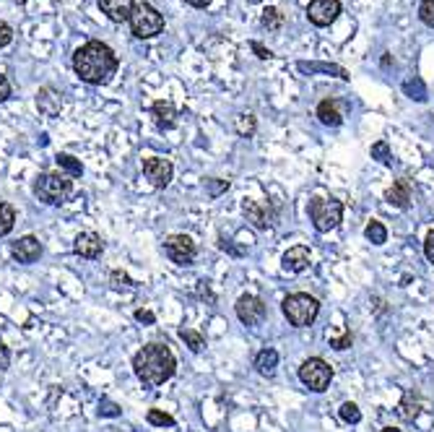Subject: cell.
<instances>
[{"instance_id":"obj_1","label":"cell","mask_w":434,"mask_h":432,"mask_svg":"<svg viewBox=\"0 0 434 432\" xmlns=\"http://www.w3.org/2000/svg\"><path fill=\"white\" fill-rule=\"evenodd\" d=\"M73 70H76V76L83 84L102 86V84H107L115 76V70H118V55L112 52L109 45L91 40L76 49V55H73Z\"/></svg>"},{"instance_id":"obj_2","label":"cell","mask_w":434,"mask_h":432,"mask_svg":"<svg viewBox=\"0 0 434 432\" xmlns=\"http://www.w3.org/2000/svg\"><path fill=\"white\" fill-rule=\"evenodd\" d=\"M133 370L146 385H161L177 370V360L167 344H146L133 357Z\"/></svg>"},{"instance_id":"obj_3","label":"cell","mask_w":434,"mask_h":432,"mask_svg":"<svg viewBox=\"0 0 434 432\" xmlns=\"http://www.w3.org/2000/svg\"><path fill=\"white\" fill-rule=\"evenodd\" d=\"M70 193H73V183L63 172H42L34 180V196L40 198L42 203H47V206H63V203H68Z\"/></svg>"},{"instance_id":"obj_4","label":"cell","mask_w":434,"mask_h":432,"mask_svg":"<svg viewBox=\"0 0 434 432\" xmlns=\"http://www.w3.org/2000/svg\"><path fill=\"white\" fill-rule=\"evenodd\" d=\"M281 310H284L287 321L294 328H307V325L315 323L317 313H320V302L307 292H294V295H289L284 300Z\"/></svg>"},{"instance_id":"obj_5","label":"cell","mask_w":434,"mask_h":432,"mask_svg":"<svg viewBox=\"0 0 434 432\" xmlns=\"http://www.w3.org/2000/svg\"><path fill=\"white\" fill-rule=\"evenodd\" d=\"M161 29H164V16L151 3L136 6L133 16H130V31L138 40H154L156 34H161Z\"/></svg>"},{"instance_id":"obj_6","label":"cell","mask_w":434,"mask_h":432,"mask_svg":"<svg viewBox=\"0 0 434 432\" xmlns=\"http://www.w3.org/2000/svg\"><path fill=\"white\" fill-rule=\"evenodd\" d=\"M310 219L317 232H330L344 219V203L333 201V198H315V201H310Z\"/></svg>"},{"instance_id":"obj_7","label":"cell","mask_w":434,"mask_h":432,"mask_svg":"<svg viewBox=\"0 0 434 432\" xmlns=\"http://www.w3.org/2000/svg\"><path fill=\"white\" fill-rule=\"evenodd\" d=\"M299 380H302L310 391L323 393V391H328V385L333 380V367H330L326 360H320V357H310V360H305L302 367H299Z\"/></svg>"},{"instance_id":"obj_8","label":"cell","mask_w":434,"mask_h":432,"mask_svg":"<svg viewBox=\"0 0 434 432\" xmlns=\"http://www.w3.org/2000/svg\"><path fill=\"white\" fill-rule=\"evenodd\" d=\"M164 253L172 263L177 265H190L198 256V247L193 242V237L188 235H169L167 242H164Z\"/></svg>"},{"instance_id":"obj_9","label":"cell","mask_w":434,"mask_h":432,"mask_svg":"<svg viewBox=\"0 0 434 432\" xmlns=\"http://www.w3.org/2000/svg\"><path fill=\"white\" fill-rule=\"evenodd\" d=\"M234 310H237V318L245 325H260L268 315L266 302L255 295H242L234 304Z\"/></svg>"},{"instance_id":"obj_10","label":"cell","mask_w":434,"mask_h":432,"mask_svg":"<svg viewBox=\"0 0 434 432\" xmlns=\"http://www.w3.org/2000/svg\"><path fill=\"white\" fill-rule=\"evenodd\" d=\"M341 16V0H310L307 19L315 26H330Z\"/></svg>"},{"instance_id":"obj_11","label":"cell","mask_w":434,"mask_h":432,"mask_svg":"<svg viewBox=\"0 0 434 432\" xmlns=\"http://www.w3.org/2000/svg\"><path fill=\"white\" fill-rule=\"evenodd\" d=\"M172 172H175V167H172L169 159L151 157L143 162V175L154 187H167L172 183Z\"/></svg>"},{"instance_id":"obj_12","label":"cell","mask_w":434,"mask_h":432,"mask_svg":"<svg viewBox=\"0 0 434 432\" xmlns=\"http://www.w3.org/2000/svg\"><path fill=\"white\" fill-rule=\"evenodd\" d=\"M10 256L16 258L19 263L29 265V263H34V261H40V256H42V242L34 235L21 237V240H16V242L10 245Z\"/></svg>"},{"instance_id":"obj_13","label":"cell","mask_w":434,"mask_h":432,"mask_svg":"<svg viewBox=\"0 0 434 432\" xmlns=\"http://www.w3.org/2000/svg\"><path fill=\"white\" fill-rule=\"evenodd\" d=\"M242 211H245L247 222H252L255 229H268L276 219V211L271 208V203H257V201H245L242 203Z\"/></svg>"},{"instance_id":"obj_14","label":"cell","mask_w":434,"mask_h":432,"mask_svg":"<svg viewBox=\"0 0 434 432\" xmlns=\"http://www.w3.org/2000/svg\"><path fill=\"white\" fill-rule=\"evenodd\" d=\"M99 10H102L109 21L122 24V21H130L133 10H136V3H133V0H99Z\"/></svg>"},{"instance_id":"obj_15","label":"cell","mask_w":434,"mask_h":432,"mask_svg":"<svg viewBox=\"0 0 434 432\" xmlns=\"http://www.w3.org/2000/svg\"><path fill=\"white\" fill-rule=\"evenodd\" d=\"M73 250H76V256L81 258H99L102 256V250H104V242H102V237L97 232H81L76 237V242H73Z\"/></svg>"},{"instance_id":"obj_16","label":"cell","mask_w":434,"mask_h":432,"mask_svg":"<svg viewBox=\"0 0 434 432\" xmlns=\"http://www.w3.org/2000/svg\"><path fill=\"white\" fill-rule=\"evenodd\" d=\"M281 265H284V271L289 274H302L307 265H310V247L305 245H294L289 247L284 258H281Z\"/></svg>"},{"instance_id":"obj_17","label":"cell","mask_w":434,"mask_h":432,"mask_svg":"<svg viewBox=\"0 0 434 432\" xmlns=\"http://www.w3.org/2000/svg\"><path fill=\"white\" fill-rule=\"evenodd\" d=\"M385 201L395 208H408L411 206V180H408V177L395 180L393 187L385 193Z\"/></svg>"},{"instance_id":"obj_18","label":"cell","mask_w":434,"mask_h":432,"mask_svg":"<svg viewBox=\"0 0 434 432\" xmlns=\"http://www.w3.org/2000/svg\"><path fill=\"white\" fill-rule=\"evenodd\" d=\"M37 107H40L42 115L55 118V115H60V109H63V97H60L55 88L45 86L37 91Z\"/></svg>"},{"instance_id":"obj_19","label":"cell","mask_w":434,"mask_h":432,"mask_svg":"<svg viewBox=\"0 0 434 432\" xmlns=\"http://www.w3.org/2000/svg\"><path fill=\"white\" fill-rule=\"evenodd\" d=\"M317 118H320L323 125H330V128H336V125L344 123V115H341V109H338L333 99H326V102L317 105Z\"/></svg>"},{"instance_id":"obj_20","label":"cell","mask_w":434,"mask_h":432,"mask_svg":"<svg viewBox=\"0 0 434 432\" xmlns=\"http://www.w3.org/2000/svg\"><path fill=\"white\" fill-rule=\"evenodd\" d=\"M151 112H154V118H156L159 128H172L175 120H177V109H175V105H172V102H164V99H161V102H154Z\"/></svg>"},{"instance_id":"obj_21","label":"cell","mask_w":434,"mask_h":432,"mask_svg":"<svg viewBox=\"0 0 434 432\" xmlns=\"http://www.w3.org/2000/svg\"><path fill=\"white\" fill-rule=\"evenodd\" d=\"M276 367H278V352L276 349H263V352L257 354L255 357V370L260 375H266V378H271V375L276 373Z\"/></svg>"},{"instance_id":"obj_22","label":"cell","mask_w":434,"mask_h":432,"mask_svg":"<svg viewBox=\"0 0 434 432\" xmlns=\"http://www.w3.org/2000/svg\"><path fill=\"white\" fill-rule=\"evenodd\" d=\"M364 235H367V240H369L372 245H385V242H387V229L383 226V222H377V219H372V222L367 224Z\"/></svg>"},{"instance_id":"obj_23","label":"cell","mask_w":434,"mask_h":432,"mask_svg":"<svg viewBox=\"0 0 434 432\" xmlns=\"http://www.w3.org/2000/svg\"><path fill=\"white\" fill-rule=\"evenodd\" d=\"M16 224V208L0 201V237H6Z\"/></svg>"},{"instance_id":"obj_24","label":"cell","mask_w":434,"mask_h":432,"mask_svg":"<svg viewBox=\"0 0 434 432\" xmlns=\"http://www.w3.org/2000/svg\"><path fill=\"white\" fill-rule=\"evenodd\" d=\"M55 159H58V167L68 172V177H81V175H83V164H81L76 157H70V154H58Z\"/></svg>"},{"instance_id":"obj_25","label":"cell","mask_w":434,"mask_h":432,"mask_svg":"<svg viewBox=\"0 0 434 432\" xmlns=\"http://www.w3.org/2000/svg\"><path fill=\"white\" fill-rule=\"evenodd\" d=\"M179 339L188 344L190 352H195V354L206 346V339L198 334V331H190V328H179Z\"/></svg>"},{"instance_id":"obj_26","label":"cell","mask_w":434,"mask_h":432,"mask_svg":"<svg viewBox=\"0 0 434 432\" xmlns=\"http://www.w3.org/2000/svg\"><path fill=\"white\" fill-rule=\"evenodd\" d=\"M234 128H237V133L242 138H250L252 133H255V128H257L255 115H239V118L234 120Z\"/></svg>"},{"instance_id":"obj_27","label":"cell","mask_w":434,"mask_h":432,"mask_svg":"<svg viewBox=\"0 0 434 432\" xmlns=\"http://www.w3.org/2000/svg\"><path fill=\"white\" fill-rule=\"evenodd\" d=\"M338 417H341L346 424H359V422H362V412H359V406H356V403H351V401L341 403Z\"/></svg>"},{"instance_id":"obj_28","label":"cell","mask_w":434,"mask_h":432,"mask_svg":"<svg viewBox=\"0 0 434 432\" xmlns=\"http://www.w3.org/2000/svg\"><path fill=\"white\" fill-rule=\"evenodd\" d=\"M146 419H148V424H154V427H172V424H175V417L167 412H161V409H148Z\"/></svg>"},{"instance_id":"obj_29","label":"cell","mask_w":434,"mask_h":432,"mask_svg":"<svg viewBox=\"0 0 434 432\" xmlns=\"http://www.w3.org/2000/svg\"><path fill=\"white\" fill-rule=\"evenodd\" d=\"M281 24H284V16H281V10L278 8H266L263 10V26L271 31L281 29Z\"/></svg>"},{"instance_id":"obj_30","label":"cell","mask_w":434,"mask_h":432,"mask_svg":"<svg viewBox=\"0 0 434 432\" xmlns=\"http://www.w3.org/2000/svg\"><path fill=\"white\" fill-rule=\"evenodd\" d=\"M372 159L383 162V164H390V162H393V154H390V146H387V141H377L375 146H372Z\"/></svg>"},{"instance_id":"obj_31","label":"cell","mask_w":434,"mask_h":432,"mask_svg":"<svg viewBox=\"0 0 434 432\" xmlns=\"http://www.w3.org/2000/svg\"><path fill=\"white\" fill-rule=\"evenodd\" d=\"M419 19L424 21L426 26H434V0H421V6H419Z\"/></svg>"},{"instance_id":"obj_32","label":"cell","mask_w":434,"mask_h":432,"mask_svg":"<svg viewBox=\"0 0 434 432\" xmlns=\"http://www.w3.org/2000/svg\"><path fill=\"white\" fill-rule=\"evenodd\" d=\"M109 281H112V286H115V289H133V281H130V276L122 274V271H112Z\"/></svg>"},{"instance_id":"obj_33","label":"cell","mask_w":434,"mask_h":432,"mask_svg":"<svg viewBox=\"0 0 434 432\" xmlns=\"http://www.w3.org/2000/svg\"><path fill=\"white\" fill-rule=\"evenodd\" d=\"M10 40H13V29H10V24H6V21H0V49L8 47Z\"/></svg>"},{"instance_id":"obj_34","label":"cell","mask_w":434,"mask_h":432,"mask_svg":"<svg viewBox=\"0 0 434 432\" xmlns=\"http://www.w3.org/2000/svg\"><path fill=\"white\" fill-rule=\"evenodd\" d=\"M99 412H102V417H120V406L104 399V401L99 403Z\"/></svg>"},{"instance_id":"obj_35","label":"cell","mask_w":434,"mask_h":432,"mask_svg":"<svg viewBox=\"0 0 434 432\" xmlns=\"http://www.w3.org/2000/svg\"><path fill=\"white\" fill-rule=\"evenodd\" d=\"M330 346H333V349H338V352L348 349V346H351V334L346 331V334L341 336V339H330Z\"/></svg>"},{"instance_id":"obj_36","label":"cell","mask_w":434,"mask_h":432,"mask_svg":"<svg viewBox=\"0 0 434 432\" xmlns=\"http://www.w3.org/2000/svg\"><path fill=\"white\" fill-rule=\"evenodd\" d=\"M221 190H229V180H208V193H211V196H218V193H221Z\"/></svg>"},{"instance_id":"obj_37","label":"cell","mask_w":434,"mask_h":432,"mask_svg":"<svg viewBox=\"0 0 434 432\" xmlns=\"http://www.w3.org/2000/svg\"><path fill=\"white\" fill-rule=\"evenodd\" d=\"M424 256L429 263H434V232H429L424 240Z\"/></svg>"},{"instance_id":"obj_38","label":"cell","mask_w":434,"mask_h":432,"mask_svg":"<svg viewBox=\"0 0 434 432\" xmlns=\"http://www.w3.org/2000/svg\"><path fill=\"white\" fill-rule=\"evenodd\" d=\"M8 362H10V352L8 346L3 344V339H0V370H8Z\"/></svg>"},{"instance_id":"obj_39","label":"cell","mask_w":434,"mask_h":432,"mask_svg":"<svg viewBox=\"0 0 434 432\" xmlns=\"http://www.w3.org/2000/svg\"><path fill=\"white\" fill-rule=\"evenodd\" d=\"M8 97H10V84H8V79L0 73V102H6Z\"/></svg>"},{"instance_id":"obj_40","label":"cell","mask_w":434,"mask_h":432,"mask_svg":"<svg viewBox=\"0 0 434 432\" xmlns=\"http://www.w3.org/2000/svg\"><path fill=\"white\" fill-rule=\"evenodd\" d=\"M136 321H138V323H154L156 315L151 313V310H138V313H136Z\"/></svg>"},{"instance_id":"obj_41","label":"cell","mask_w":434,"mask_h":432,"mask_svg":"<svg viewBox=\"0 0 434 432\" xmlns=\"http://www.w3.org/2000/svg\"><path fill=\"white\" fill-rule=\"evenodd\" d=\"M252 49H255V52H257V58H263V60L273 58V52H271V49H266V47H263L260 42H252Z\"/></svg>"},{"instance_id":"obj_42","label":"cell","mask_w":434,"mask_h":432,"mask_svg":"<svg viewBox=\"0 0 434 432\" xmlns=\"http://www.w3.org/2000/svg\"><path fill=\"white\" fill-rule=\"evenodd\" d=\"M188 6H193V8H206V6H211L214 0H185Z\"/></svg>"},{"instance_id":"obj_43","label":"cell","mask_w":434,"mask_h":432,"mask_svg":"<svg viewBox=\"0 0 434 432\" xmlns=\"http://www.w3.org/2000/svg\"><path fill=\"white\" fill-rule=\"evenodd\" d=\"M383 432H401V430H395V427H385Z\"/></svg>"},{"instance_id":"obj_44","label":"cell","mask_w":434,"mask_h":432,"mask_svg":"<svg viewBox=\"0 0 434 432\" xmlns=\"http://www.w3.org/2000/svg\"><path fill=\"white\" fill-rule=\"evenodd\" d=\"M13 3H19V6H21V3H26V0H13Z\"/></svg>"}]
</instances>
